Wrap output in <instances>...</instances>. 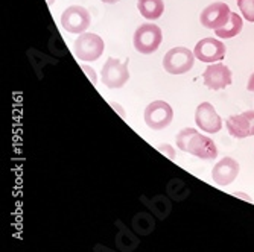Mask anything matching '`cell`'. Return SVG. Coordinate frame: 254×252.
<instances>
[{
  "mask_svg": "<svg viewBox=\"0 0 254 252\" xmlns=\"http://www.w3.org/2000/svg\"><path fill=\"white\" fill-rule=\"evenodd\" d=\"M161 41H163V34L154 23H145V25L138 26L132 38L134 49L143 55L154 53L160 48Z\"/></svg>",
  "mask_w": 254,
  "mask_h": 252,
  "instance_id": "obj_1",
  "label": "cell"
},
{
  "mask_svg": "<svg viewBox=\"0 0 254 252\" xmlns=\"http://www.w3.org/2000/svg\"><path fill=\"white\" fill-rule=\"evenodd\" d=\"M105 44L104 40L96 35V34H90V32H84L81 34L73 46V52L76 55L78 59L81 61H96L99 59V56L104 53Z\"/></svg>",
  "mask_w": 254,
  "mask_h": 252,
  "instance_id": "obj_2",
  "label": "cell"
},
{
  "mask_svg": "<svg viewBox=\"0 0 254 252\" xmlns=\"http://www.w3.org/2000/svg\"><path fill=\"white\" fill-rule=\"evenodd\" d=\"M129 79L128 59L125 64L118 58H108L101 70V81L108 88H122Z\"/></svg>",
  "mask_w": 254,
  "mask_h": 252,
  "instance_id": "obj_3",
  "label": "cell"
},
{
  "mask_svg": "<svg viewBox=\"0 0 254 252\" xmlns=\"http://www.w3.org/2000/svg\"><path fill=\"white\" fill-rule=\"evenodd\" d=\"M195 53L188 48H174L163 58V68L171 75L188 73L193 67Z\"/></svg>",
  "mask_w": 254,
  "mask_h": 252,
  "instance_id": "obj_4",
  "label": "cell"
},
{
  "mask_svg": "<svg viewBox=\"0 0 254 252\" xmlns=\"http://www.w3.org/2000/svg\"><path fill=\"white\" fill-rule=\"evenodd\" d=\"M174 111L165 101H154L145 109V123L149 129L160 131L171 125Z\"/></svg>",
  "mask_w": 254,
  "mask_h": 252,
  "instance_id": "obj_5",
  "label": "cell"
},
{
  "mask_svg": "<svg viewBox=\"0 0 254 252\" xmlns=\"http://www.w3.org/2000/svg\"><path fill=\"white\" fill-rule=\"evenodd\" d=\"M90 14L82 6H68L61 14V26L70 34H84L90 26Z\"/></svg>",
  "mask_w": 254,
  "mask_h": 252,
  "instance_id": "obj_6",
  "label": "cell"
},
{
  "mask_svg": "<svg viewBox=\"0 0 254 252\" xmlns=\"http://www.w3.org/2000/svg\"><path fill=\"white\" fill-rule=\"evenodd\" d=\"M230 15H232V11H230L227 3L215 2L201 12L199 20H201V25L204 28L216 31V29L227 25L228 20H230Z\"/></svg>",
  "mask_w": 254,
  "mask_h": 252,
  "instance_id": "obj_7",
  "label": "cell"
},
{
  "mask_svg": "<svg viewBox=\"0 0 254 252\" xmlns=\"http://www.w3.org/2000/svg\"><path fill=\"white\" fill-rule=\"evenodd\" d=\"M225 44L216 38H202L198 41V44L195 46V58H198L202 62H218L221 59H224L225 56Z\"/></svg>",
  "mask_w": 254,
  "mask_h": 252,
  "instance_id": "obj_8",
  "label": "cell"
},
{
  "mask_svg": "<svg viewBox=\"0 0 254 252\" xmlns=\"http://www.w3.org/2000/svg\"><path fill=\"white\" fill-rule=\"evenodd\" d=\"M204 85L210 90H222L232 84V70L222 62H213L202 73Z\"/></svg>",
  "mask_w": 254,
  "mask_h": 252,
  "instance_id": "obj_9",
  "label": "cell"
},
{
  "mask_svg": "<svg viewBox=\"0 0 254 252\" xmlns=\"http://www.w3.org/2000/svg\"><path fill=\"white\" fill-rule=\"evenodd\" d=\"M195 122L201 131L209 134H216L222 128V120L210 102H202L198 105L195 111Z\"/></svg>",
  "mask_w": 254,
  "mask_h": 252,
  "instance_id": "obj_10",
  "label": "cell"
},
{
  "mask_svg": "<svg viewBox=\"0 0 254 252\" xmlns=\"http://www.w3.org/2000/svg\"><path fill=\"white\" fill-rule=\"evenodd\" d=\"M184 152H189L193 156H198L201 159H215L218 155V149H216V145L213 143V140L210 137L199 134L198 131L190 137V140H189Z\"/></svg>",
  "mask_w": 254,
  "mask_h": 252,
  "instance_id": "obj_11",
  "label": "cell"
},
{
  "mask_svg": "<svg viewBox=\"0 0 254 252\" xmlns=\"http://www.w3.org/2000/svg\"><path fill=\"white\" fill-rule=\"evenodd\" d=\"M239 175V163L232 156H225L218 161L212 170V179L216 186H228Z\"/></svg>",
  "mask_w": 254,
  "mask_h": 252,
  "instance_id": "obj_12",
  "label": "cell"
},
{
  "mask_svg": "<svg viewBox=\"0 0 254 252\" xmlns=\"http://www.w3.org/2000/svg\"><path fill=\"white\" fill-rule=\"evenodd\" d=\"M227 129L230 135L236 137V139H245V137H251V122L247 116V112L238 114V116H232L227 119Z\"/></svg>",
  "mask_w": 254,
  "mask_h": 252,
  "instance_id": "obj_13",
  "label": "cell"
},
{
  "mask_svg": "<svg viewBox=\"0 0 254 252\" xmlns=\"http://www.w3.org/2000/svg\"><path fill=\"white\" fill-rule=\"evenodd\" d=\"M137 8L146 20H157L165 12L163 0H137Z\"/></svg>",
  "mask_w": 254,
  "mask_h": 252,
  "instance_id": "obj_14",
  "label": "cell"
},
{
  "mask_svg": "<svg viewBox=\"0 0 254 252\" xmlns=\"http://www.w3.org/2000/svg\"><path fill=\"white\" fill-rule=\"evenodd\" d=\"M242 26H244V21H242L241 15L236 14V12H232V15H230V20H228L227 25L222 26V28H219V29H216L215 34H216L218 38H222V40H225V38H233V37H236L242 31Z\"/></svg>",
  "mask_w": 254,
  "mask_h": 252,
  "instance_id": "obj_15",
  "label": "cell"
},
{
  "mask_svg": "<svg viewBox=\"0 0 254 252\" xmlns=\"http://www.w3.org/2000/svg\"><path fill=\"white\" fill-rule=\"evenodd\" d=\"M238 6L247 21L254 23V0H238Z\"/></svg>",
  "mask_w": 254,
  "mask_h": 252,
  "instance_id": "obj_16",
  "label": "cell"
},
{
  "mask_svg": "<svg viewBox=\"0 0 254 252\" xmlns=\"http://www.w3.org/2000/svg\"><path fill=\"white\" fill-rule=\"evenodd\" d=\"M195 132H196V129H193V128H184L183 131H180L178 135H177V146L181 151H186V146H188V143L190 140V137Z\"/></svg>",
  "mask_w": 254,
  "mask_h": 252,
  "instance_id": "obj_17",
  "label": "cell"
},
{
  "mask_svg": "<svg viewBox=\"0 0 254 252\" xmlns=\"http://www.w3.org/2000/svg\"><path fill=\"white\" fill-rule=\"evenodd\" d=\"M157 151H160L161 153H165L169 159H175V151H174V148L171 146V145H160V146H157Z\"/></svg>",
  "mask_w": 254,
  "mask_h": 252,
  "instance_id": "obj_18",
  "label": "cell"
},
{
  "mask_svg": "<svg viewBox=\"0 0 254 252\" xmlns=\"http://www.w3.org/2000/svg\"><path fill=\"white\" fill-rule=\"evenodd\" d=\"M81 68L84 70V73L90 78V81H91V84L93 85H96L98 84V76H96V73H95V70L91 68L90 65H85V64H81Z\"/></svg>",
  "mask_w": 254,
  "mask_h": 252,
  "instance_id": "obj_19",
  "label": "cell"
},
{
  "mask_svg": "<svg viewBox=\"0 0 254 252\" xmlns=\"http://www.w3.org/2000/svg\"><path fill=\"white\" fill-rule=\"evenodd\" d=\"M245 112H247V116H248V119L251 122V135H254V109L245 111Z\"/></svg>",
  "mask_w": 254,
  "mask_h": 252,
  "instance_id": "obj_20",
  "label": "cell"
},
{
  "mask_svg": "<svg viewBox=\"0 0 254 252\" xmlns=\"http://www.w3.org/2000/svg\"><path fill=\"white\" fill-rule=\"evenodd\" d=\"M248 90H250V91H254V73L250 76V81H248Z\"/></svg>",
  "mask_w": 254,
  "mask_h": 252,
  "instance_id": "obj_21",
  "label": "cell"
},
{
  "mask_svg": "<svg viewBox=\"0 0 254 252\" xmlns=\"http://www.w3.org/2000/svg\"><path fill=\"white\" fill-rule=\"evenodd\" d=\"M104 3H118L119 0H102Z\"/></svg>",
  "mask_w": 254,
  "mask_h": 252,
  "instance_id": "obj_22",
  "label": "cell"
},
{
  "mask_svg": "<svg viewBox=\"0 0 254 252\" xmlns=\"http://www.w3.org/2000/svg\"><path fill=\"white\" fill-rule=\"evenodd\" d=\"M46 3H48V6H52L55 3V0H46Z\"/></svg>",
  "mask_w": 254,
  "mask_h": 252,
  "instance_id": "obj_23",
  "label": "cell"
}]
</instances>
